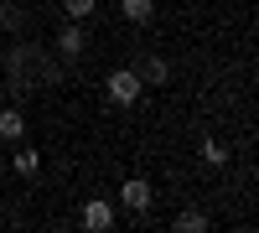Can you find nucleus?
<instances>
[{
	"label": "nucleus",
	"mask_w": 259,
	"mask_h": 233,
	"mask_svg": "<svg viewBox=\"0 0 259 233\" xmlns=\"http://www.w3.org/2000/svg\"><path fill=\"white\" fill-rule=\"evenodd\" d=\"M177 228H182V233H202V228H207V213H182Z\"/></svg>",
	"instance_id": "9b49d317"
},
{
	"label": "nucleus",
	"mask_w": 259,
	"mask_h": 233,
	"mask_svg": "<svg viewBox=\"0 0 259 233\" xmlns=\"http://www.w3.org/2000/svg\"><path fill=\"white\" fill-rule=\"evenodd\" d=\"M94 6H99V0H62V11H68L73 21H89V16H94Z\"/></svg>",
	"instance_id": "9d476101"
},
{
	"label": "nucleus",
	"mask_w": 259,
	"mask_h": 233,
	"mask_svg": "<svg viewBox=\"0 0 259 233\" xmlns=\"http://www.w3.org/2000/svg\"><path fill=\"white\" fill-rule=\"evenodd\" d=\"M202 161H207V166H228V151H223V140H212V135H207V140H202Z\"/></svg>",
	"instance_id": "1a4fd4ad"
},
{
	"label": "nucleus",
	"mask_w": 259,
	"mask_h": 233,
	"mask_svg": "<svg viewBox=\"0 0 259 233\" xmlns=\"http://www.w3.org/2000/svg\"><path fill=\"white\" fill-rule=\"evenodd\" d=\"M135 73H140V83H166V78H171L166 57H145V68H135Z\"/></svg>",
	"instance_id": "6e6552de"
},
{
	"label": "nucleus",
	"mask_w": 259,
	"mask_h": 233,
	"mask_svg": "<svg viewBox=\"0 0 259 233\" xmlns=\"http://www.w3.org/2000/svg\"><path fill=\"white\" fill-rule=\"evenodd\" d=\"M26 135V114L21 109H0V140H21Z\"/></svg>",
	"instance_id": "39448f33"
},
{
	"label": "nucleus",
	"mask_w": 259,
	"mask_h": 233,
	"mask_svg": "<svg viewBox=\"0 0 259 233\" xmlns=\"http://www.w3.org/2000/svg\"><path fill=\"white\" fill-rule=\"evenodd\" d=\"M11 171H16V176H36V171H41V156H36V151H16V156H11Z\"/></svg>",
	"instance_id": "0eeeda50"
},
{
	"label": "nucleus",
	"mask_w": 259,
	"mask_h": 233,
	"mask_svg": "<svg viewBox=\"0 0 259 233\" xmlns=\"http://www.w3.org/2000/svg\"><path fill=\"white\" fill-rule=\"evenodd\" d=\"M119 202H124V207H135V213H145V207H150V181L130 176V181L119 187Z\"/></svg>",
	"instance_id": "20e7f679"
},
{
	"label": "nucleus",
	"mask_w": 259,
	"mask_h": 233,
	"mask_svg": "<svg viewBox=\"0 0 259 233\" xmlns=\"http://www.w3.org/2000/svg\"><path fill=\"white\" fill-rule=\"evenodd\" d=\"M119 11H124V21H135V26H145V21L156 16V0H119Z\"/></svg>",
	"instance_id": "423d86ee"
},
{
	"label": "nucleus",
	"mask_w": 259,
	"mask_h": 233,
	"mask_svg": "<svg viewBox=\"0 0 259 233\" xmlns=\"http://www.w3.org/2000/svg\"><path fill=\"white\" fill-rule=\"evenodd\" d=\"M57 52L68 57V62L89 52V31H83V21H73V26H62V31H57Z\"/></svg>",
	"instance_id": "f03ea898"
},
{
	"label": "nucleus",
	"mask_w": 259,
	"mask_h": 233,
	"mask_svg": "<svg viewBox=\"0 0 259 233\" xmlns=\"http://www.w3.org/2000/svg\"><path fill=\"white\" fill-rule=\"evenodd\" d=\"M104 88H109V99L119 104V109H130V104H135V99L145 94V83H140V73H135V68H114Z\"/></svg>",
	"instance_id": "f257e3e1"
},
{
	"label": "nucleus",
	"mask_w": 259,
	"mask_h": 233,
	"mask_svg": "<svg viewBox=\"0 0 259 233\" xmlns=\"http://www.w3.org/2000/svg\"><path fill=\"white\" fill-rule=\"evenodd\" d=\"M83 228H94V233H109V228H114V207L94 197L89 207H83Z\"/></svg>",
	"instance_id": "7ed1b4c3"
}]
</instances>
